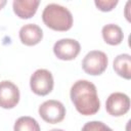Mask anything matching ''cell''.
<instances>
[{
    "mask_svg": "<svg viewBox=\"0 0 131 131\" xmlns=\"http://www.w3.org/2000/svg\"><path fill=\"white\" fill-rule=\"evenodd\" d=\"M53 77L52 74L44 69H39L31 76L30 86L32 91L40 96L49 94L53 89Z\"/></svg>",
    "mask_w": 131,
    "mask_h": 131,
    "instance_id": "obj_4",
    "label": "cell"
},
{
    "mask_svg": "<svg viewBox=\"0 0 131 131\" xmlns=\"http://www.w3.org/2000/svg\"><path fill=\"white\" fill-rule=\"evenodd\" d=\"M19 101V90L15 84L10 81L0 82V106L3 108H12Z\"/></svg>",
    "mask_w": 131,
    "mask_h": 131,
    "instance_id": "obj_8",
    "label": "cell"
},
{
    "mask_svg": "<svg viewBox=\"0 0 131 131\" xmlns=\"http://www.w3.org/2000/svg\"><path fill=\"white\" fill-rule=\"evenodd\" d=\"M81 46L77 40L74 39H60L55 42L53 46V52L55 56L61 60L75 59L80 53Z\"/></svg>",
    "mask_w": 131,
    "mask_h": 131,
    "instance_id": "obj_6",
    "label": "cell"
},
{
    "mask_svg": "<svg viewBox=\"0 0 131 131\" xmlns=\"http://www.w3.org/2000/svg\"><path fill=\"white\" fill-rule=\"evenodd\" d=\"M114 71L122 78L131 79V56L129 54H120L114 60Z\"/></svg>",
    "mask_w": 131,
    "mask_h": 131,
    "instance_id": "obj_12",
    "label": "cell"
},
{
    "mask_svg": "<svg viewBox=\"0 0 131 131\" xmlns=\"http://www.w3.org/2000/svg\"><path fill=\"white\" fill-rule=\"evenodd\" d=\"M5 4H6V0H0V9L3 8Z\"/></svg>",
    "mask_w": 131,
    "mask_h": 131,
    "instance_id": "obj_16",
    "label": "cell"
},
{
    "mask_svg": "<svg viewBox=\"0 0 131 131\" xmlns=\"http://www.w3.org/2000/svg\"><path fill=\"white\" fill-rule=\"evenodd\" d=\"M43 38L42 29L35 24H28L20 28L19 39L23 44L27 46H34L38 44Z\"/></svg>",
    "mask_w": 131,
    "mask_h": 131,
    "instance_id": "obj_9",
    "label": "cell"
},
{
    "mask_svg": "<svg viewBox=\"0 0 131 131\" xmlns=\"http://www.w3.org/2000/svg\"><path fill=\"white\" fill-rule=\"evenodd\" d=\"M43 23L54 31L64 32L73 26V15L71 11L55 3H50L45 6L42 12Z\"/></svg>",
    "mask_w": 131,
    "mask_h": 131,
    "instance_id": "obj_2",
    "label": "cell"
},
{
    "mask_svg": "<svg viewBox=\"0 0 131 131\" xmlns=\"http://www.w3.org/2000/svg\"><path fill=\"white\" fill-rule=\"evenodd\" d=\"M40 4V1L34 0H14L12 3L13 11L19 18H30L32 17Z\"/></svg>",
    "mask_w": 131,
    "mask_h": 131,
    "instance_id": "obj_10",
    "label": "cell"
},
{
    "mask_svg": "<svg viewBox=\"0 0 131 131\" xmlns=\"http://www.w3.org/2000/svg\"><path fill=\"white\" fill-rule=\"evenodd\" d=\"M130 108V98L128 95L122 92H115L112 93L105 102V110L106 112L114 116L120 117L125 115Z\"/></svg>",
    "mask_w": 131,
    "mask_h": 131,
    "instance_id": "obj_7",
    "label": "cell"
},
{
    "mask_svg": "<svg viewBox=\"0 0 131 131\" xmlns=\"http://www.w3.org/2000/svg\"><path fill=\"white\" fill-rule=\"evenodd\" d=\"M13 131H40V126L34 118L24 116L15 121Z\"/></svg>",
    "mask_w": 131,
    "mask_h": 131,
    "instance_id": "obj_13",
    "label": "cell"
},
{
    "mask_svg": "<svg viewBox=\"0 0 131 131\" xmlns=\"http://www.w3.org/2000/svg\"><path fill=\"white\" fill-rule=\"evenodd\" d=\"M96 7L101 11H111L118 4L117 0H95Z\"/></svg>",
    "mask_w": 131,
    "mask_h": 131,
    "instance_id": "obj_15",
    "label": "cell"
},
{
    "mask_svg": "<svg viewBox=\"0 0 131 131\" xmlns=\"http://www.w3.org/2000/svg\"><path fill=\"white\" fill-rule=\"evenodd\" d=\"M82 131H113V130L102 122L92 121L86 123L83 126Z\"/></svg>",
    "mask_w": 131,
    "mask_h": 131,
    "instance_id": "obj_14",
    "label": "cell"
},
{
    "mask_svg": "<svg viewBox=\"0 0 131 131\" xmlns=\"http://www.w3.org/2000/svg\"><path fill=\"white\" fill-rule=\"evenodd\" d=\"M70 95L76 110L81 115H94L100 107L96 87L93 83L87 80H79L75 82L71 88Z\"/></svg>",
    "mask_w": 131,
    "mask_h": 131,
    "instance_id": "obj_1",
    "label": "cell"
},
{
    "mask_svg": "<svg viewBox=\"0 0 131 131\" xmlns=\"http://www.w3.org/2000/svg\"><path fill=\"white\" fill-rule=\"evenodd\" d=\"M39 115L45 122L56 124L64 119L66 107L58 100H46L39 106Z\"/></svg>",
    "mask_w": 131,
    "mask_h": 131,
    "instance_id": "obj_5",
    "label": "cell"
},
{
    "mask_svg": "<svg viewBox=\"0 0 131 131\" xmlns=\"http://www.w3.org/2000/svg\"><path fill=\"white\" fill-rule=\"evenodd\" d=\"M50 131H63V130H61V129H52Z\"/></svg>",
    "mask_w": 131,
    "mask_h": 131,
    "instance_id": "obj_17",
    "label": "cell"
},
{
    "mask_svg": "<svg viewBox=\"0 0 131 131\" xmlns=\"http://www.w3.org/2000/svg\"><path fill=\"white\" fill-rule=\"evenodd\" d=\"M101 34L104 42L110 45H119L124 38L122 29L118 25H114V24L105 25L102 28Z\"/></svg>",
    "mask_w": 131,
    "mask_h": 131,
    "instance_id": "obj_11",
    "label": "cell"
},
{
    "mask_svg": "<svg viewBox=\"0 0 131 131\" xmlns=\"http://www.w3.org/2000/svg\"><path fill=\"white\" fill-rule=\"evenodd\" d=\"M107 56L104 52L99 50H92L88 52L82 60V69L88 75H101L107 67Z\"/></svg>",
    "mask_w": 131,
    "mask_h": 131,
    "instance_id": "obj_3",
    "label": "cell"
}]
</instances>
